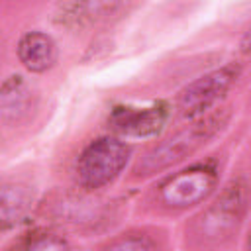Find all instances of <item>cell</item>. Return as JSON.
<instances>
[{
    "instance_id": "1",
    "label": "cell",
    "mask_w": 251,
    "mask_h": 251,
    "mask_svg": "<svg viewBox=\"0 0 251 251\" xmlns=\"http://www.w3.org/2000/svg\"><path fill=\"white\" fill-rule=\"evenodd\" d=\"M227 118H229V114L226 110H216V112L192 122L190 126L178 129L176 133H173L171 137H167L165 141L155 145L137 163L135 173L139 176H147V175L161 173V171L180 163L182 159H186L188 155L198 151L202 145H206L218 131H222L224 126L227 124Z\"/></svg>"
},
{
    "instance_id": "2",
    "label": "cell",
    "mask_w": 251,
    "mask_h": 251,
    "mask_svg": "<svg viewBox=\"0 0 251 251\" xmlns=\"http://www.w3.org/2000/svg\"><path fill=\"white\" fill-rule=\"evenodd\" d=\"M131 149L116 137L90 141L76 161V180L86 190H96L112 182L129 159Z\"/></svg>"
},
{
    "instance_id": "3",
    "label": "cell",
    "mask_w": 251,
    "mask_h": 251,
    "mask_svg": "<svg viewBox=\"0 0 251 251\" xmlns=\"http://www.w3.org/2000/svg\"><path fill=\"white\" fill-rule=\"evenodd\" d=\"M237 75H239L237 67L229 65V67L210 71V73L198 76L196 80H192L178 94L176 106H178L180 114L192 118V116H200L206 110H210L233 86V82L237 80Z\"/></svg>"
},
{
    "instance_id": "4",
    "label": "cell",
    "mask_w": 251,
    "mask_h": 251,
    "mask_svg": "<svg viewBox=\"0 0 251 251\" xmlns=\"http://www.w3.org/2000/svg\"><path fill=\"white\" fill-rule=\"evenodd\" d=\"M218 182L216 169L210 165H194L161 184V200L171 208H188L202 202Z\"/></svg>"
},
{
    "instance_id": "5",
    "label": "cell",
    "mask_w": 251,
    "mask_h": 251,
    "mask_svg": "<svg viewBox=\"0 0 251 251\" xmlns=\"http://www.w3.org/2000/svg\"><path fill=\"white\" fill-rule=\"evenodd\" d=\"M247 204V186L243 180H233L214 206L202 216V227L212 237L229 233L241 220Z\"/></svg>"
},
{
    "instance_id": "6",
    "label": "cell",
    "mask_w": 251,
    "mask_h": 251,
    "mask_svg": "<svg viewBox=\"0 0 251 251\" xmlns=\"http://www.w3.org/2000/svg\"><path fill=\"white\" fill-rule=\"evenodd\" d=\"M167 120V110L161 104L149 108L122 106L116 108L110 116V124L116 131L129 137H147L157 133Z\"/></svg>"
},
{
    "instance_id": "7",
    "label": "cell",
    "mask_w": 251,
    "mask_h": 251,
    "mask_svg": "<svg viewBox=\"0 0 251 251\" xmlns=\"http://www.w3.org/2000/svg\"><path fill=\"white\" fill-rule=\"evenodd\" d=\"M18 57L27 71L45 73L57 63L59 49L51 35L43 31H29L18 43Z\"/></svg>"
},
{
    "instance_id": "8",
    "label": "cell",
    "mask_w": 251,
    "mask_h": 251,
    "mask_svg": "<svg viewBox=\"0 0 251 251\" xmlns=\"http://www.w3.org/2000/svg\"><path fill=\"white\" fill-rule=\"evenodd\" d=\"M33 194L22 182H0V229L18 226L29 212Z\"/></svg>"
},
{
    "instance_id": "9",
    "label": "cell",
    "mask_w": 251,
    "mask_h": 251,
    "mask_svg": "<svg viewBox=\"0 0 251 251\" xmlns=\"http://www.w3.org/2000/svg\"><path fill=\"white\" fill-rule=\"evenodd\" d=\"M24 251H71V247L63 237L53 235V233H43V235L33 237L25 245Z\"/></svg>"
},
{
    "instance_id": "10",
    "label": "cell",
    "mask_w": 251,
    "mask_h": 251,
    "mask_svg": "<svg viewBox=\"0 0 251 251\" xmlns=\"http://www.w3.org/2000/svg\"><path fill=\"white\" fill-rule=\"evenodd\" d=\"M104 251H155V247L143 235H126L110 243Z\"/></svg>"
}]
</instances>
